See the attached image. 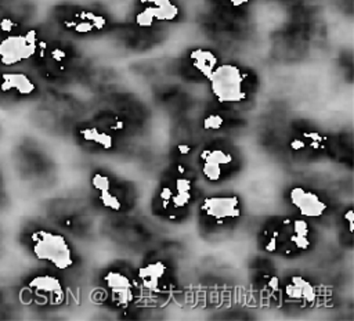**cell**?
Returning a JSON list of instances; mask_svg holds the SVG:
<instances>
[{"mask_svg": "<svg viewBox=\"0 0 354 321\" xmlns=\"http://www.w3.org/2000/svg\"><path fill=\"white\" fill-rule=\"evenodd\" d=\"M202 212L206 216L218 221L225 219H235L241 214L239 199L236 195L231 196H207L202 202Z\"/></svg>", "mask_w": 354, "mask_h": 321, "instance_id": "6", "label": "cell"}, {"mask_svg": "<svg viewBox=\"0 0 354 321\" xmlns=\"http://www.w3.org/2000/svg\"><path fill=\"white\" fill-rule=\"evenodd\" d=\"M43 40L40 29L30 24L0 32V65L22 68L32 62Z\"/></svg>", "mask_w": 354, "mask_h": 321, "instance_id": "2", "label": "cell"}, {"mask_svg": "<svg viewBox=\"0 0 354 321\" xmlns=\"http://www.w3.org/2000/svg\"><path fill=\"white\" fill-rule=\"evenodd\" d=\"M283 227L288 230V238L289 244L299 250H306L310 248V227L304 220L293 219V220H285Z\"/></svg>", "mask_w": 354, "mask_h": 321, "instance_id": "10", "label": "cell"}, {"mask_svg": "<svg viewBox=\"0 0 354 321\" xmlns=\"http://www.w3.org/2000/svg\"><path fill=\"white\" fill-rule=\"evenodd\" d=\"M19 242L32 257L57 270H68L75 263L73 250L65 235L47 227L24 226L19 231Z\"/></svg>", "mask_w": 354, "mask_h": 321, "instance_id": "1", "label": "cell"}, {"mask_svg": "<svg viewBox=\"0 0 354 321\" xmlns=\"http://www.w3.org/2000/svg\"><path fill=\"white\" fill-rule=\"evenodd\" d=\"M189 59L194 69L201 75H203L205 77L210 76V73L213 72L217 64V57L212 51L203 50V48H196L191 51Z\"/></svg>", "mask_w": 354, "mask_h": 321, "instance_id": "13", "label": "cell"}, {"mask_svg": "<svg viewBox=\"0 0 354 321\" xmlns=\"http://www.w3.org/2000/svg\"><path fill=\"white\" fill-rule=\"evenodd\" d=\"M343 219L348 221V231L353 232V227H354V210H351V209L347 210V212L344 213Z\"/></svg>", "mask_w": 354, "mask_h": 321, "instance_id": "28", "label": "cell"}, {"mask_svg": "<svg viewBox=\"0 0 354 321\" xmlns=\"http://www.w3.org/2000/svg\"><path fill=\"white\" fill-rule=\"evenodd\" d=\"M104 279L118 304L127 306L133 300V284L127 275L120 271H108Z\"/></svg>", "mask_w": 354, "mask_h": 321, "instance_id": "8", "label": "cell"}, {"mask_svg": "<svg viewBox=\"0 0 354 321\" xmlns=\"http://www.w3.org/2000/svg\"><path fill=\"white\" fill-rule=\"evenodd\" d=\"M202 173L203 176L210 180V181H217L221 177V166L216 165L213 162H207L203 160V166H202Z\"/></svg>", "mask_w": 354, "mask_h": 321, "instance_id": "21", "label": "cell"}, {"mask_svg": "<svg viewBox=\"0 0 354 321\" xmlns=\"http://www.w3.org/2000/svg\"><path fill=\"white\" fill-rule=\"evenodd\" d=\"M224 120L220 115L217 113H209L205 119H203V127L206 130H218L223 126Z\"/></svg>", "mask_w": 354, "mask_h": 321, "instance_id": "23", "label": "cell"}, {"mask_svg": "<svg viewBox=\"0 0 354 321\" xmlns=\"http://www.w3.org/2000/svg\"><path fill=\"white\" fill-rule=\"evenodd\" d=\"M285 293L289 299L297 300L301 303H307V304L314 303L315 296H317L315 288L311 285V282L300 275L290 277L289 282L286 284Z\"/></svg>", "mask_w": 354, "mask_h": 321, "instance_id": "9", "label": "cell"}, {"mask_svg": "<svg viewBox=\"0 0 354 321\" xmlns=\"http://www.w3.org/2000/svg\"><path fill=\"white\" fill-rule=\"evenodd\" d=\"M147 4L144 11L155 21H171L178 15V8L170 0H141Z\"/></svg>", "mask_w": 354, "mask_h": 321, "instance_id": "12", "label": "cell"}, {"mask_svg": "<svg viewBox=\"0 0 354 321\" xmlns=\"http://www.w3.org/2000/svg\"><path fill=\"white\" fill-rule=\"evenodd\" d=\"M171 196H173V191H171V188H170V187H163V188H162V191H160V201H162V203H163V206H165V208L170 203Z\"/></svg>", "mask_w": 354, "mask_h": 321, "instance_id": "26", "label": "cell"}, {"mask_svg": "<svg viewBox=\"0 0 354 321\" xmlns=\"http://www.w3.org/2000/svg\"><path fill=\"white\" fill-rule=\"evenodd\" d=\"M21 296L36 306L59 304L64 299V285L51 274H33L22 282Z\"/></svg>", "mask_w": 354, "mask_h": 321, "instance_id": "5", "label": "cell"}, {"mask_svg": "<svg viewBox=\"0 0 354 321\" xmlns=\"http://www.w3.org/2000/svg\"><path fill=\"white\" fill-rule=\"evenodd\" d=\"M201 158L203 160L220 165L221 167L227 166V165H230L232 162V155L225 152V151H223V149H205V151H202Z\"/></svg>", "mask_w": 354, "mask_h": 321, "instance_id": "16", "label": "cell"}, {"mask_svg": "<svg viewBox=\"0 0 354 321\" xmlns=\"http://www.w3.org/2000/svg\"><path fill=\"white\" fill-rule=\"evenodd\" d=\"M4 238H6L4 231H3V228L0 227V256H1L3 250H4Z\"/></svg>", "mask_w": 354, "mask_h": 321, "instance_id": "30", "label": "cell"}, {"mask_svg": "<svg viewBox=\"0 0 354 321\" xmlns=\"http://www.w3.org/2000/svg\"><path fill=\"white\" fill-rule=\"evenodd\" d=\"M245 77L246 75L238 66L224 64L214 68L207 79L212 93L220 102H241L246 98Z\"/></svg>", "mask_w": 354, "mask_h": 321, "instance_id": "4", "label": "cell"}, {"mask_svg": "<svg viewBox=\"0 0 354 321\" xmlns=\"http://www.w3.org/2000/svg\"><path fill=\"white\" fill-rule=\"evenodd\" d=\"M11 203V195L7 187V180L3 169L0 167V213L4 212Z\"/></svg>", "mask_w": 354, "mask_h": 321, "instance_id": "18", "label": "cell"}, {"mask_svg": "<svg viewBox=\"0 0 354 321\" xmlns=\"http://www.w3.org/2000/svg\"><path fill=\"white\" fill-rule=\"evenodd\" d=\"M306 141V145L313 149H321L325 143V137L321 136L318 131H304L301 136Z\"/></svg>", "mask_w": 354, "mask_h": 321, "instance_id": "20", "label": "cell"}, {"mask_svg": "<svg viewBox=\"0 0 354 321\" xmlns=\"http://www.w3.org/2000/svg\"><path fill=\"white\" fill-rule=\"evenodd\" d=\"M17 295L10 285L0 284V320L11 318L15 309Z\"/></svg>", "mask_w": 354, "mask_h": 321, "instance_id": "15", "label": "cell"}, {"mask_svg": "<svg viewBox=\"0 0 354 321\" xmlns=\"http://www.w3.org/2000/svg\"><path fill=\"white\" fill-rule=\"evenodd\" d=\"M79 134L82 136V138L87 143H93L100 145L104 149H111L113 147V138L111 134L101 131L95 127H83L80 129Z\"/></svg>", "mask_w": 354, "mask_h": 321, "instance_id": "14", "label": "cell"}, {"mask_svg": "<svg viewBox=\"0 0 354 321\" xmlns=\"http://www.w3.org/2000/svg\"><path fill=\"white\" fill-rule=\"evenodd\" d=\"M166 271H167L166 264L160 260H156V262H152V263H148V264L140 267L137 274H138V278H140L142 286L153 291L159 286Z\"/></svg>", "mask_w": 354, "mask_h": 321, "instance_id": "11", "label": "cell"}, {"mask_svg": "<svg viewBox=\"0 0 354 321\" xmlns=\"http://www.w3.org/2000/svg\"><path fill=\"white\" fill-rule=\"evenodd\" d=\"M290 148L292 149H295V151H300V149H304L307 145H306V141H304V138L301 137V138H299V137H296V138H293L292 141H290Z\"/></svg>", "mask_w": 354, "mask_h": 321, "instance_id": "27", "label": "cell"}, {"mask_svg": "<svg viewBox=\"0 0 354 321\" xmlns=\"http://www.w3.org/2000/svg\"><path fill=\"white\" fill-rule=\"evenodd\" d=\"M264 237H266V241H264V249L267 252H275L279 246V242H281V237H282V232L275 228V227H270L264 231Z\"/></svg>", "mask_w": 354, "mask_h": 321, "instance_id": "17", "label": "cell"}, {"mask_svg": "<svg viewBox=\"0 0 354 321\" xmlns=\"http://www.w3.org/2000/svg\"><path fill=\"white\" fill-rule=\"evenodd\" d=\"M289 199L299 213L306 217H319L328 208V205L315 192L301 187L292 188L289 192Z\"/></svg>", "mask_w": 354, "mask_h": 321, "instance_id": "7", "label": "cell"}, {"mask_svg": "<svg viewBox=\"0 0 354 321\" xmlns=\"http://www.w3.org/2000/svg\"><path fill=\"white\" fill-rule=\"evenodd\" d=\"M191 188H192V184L188 178L185 177H178L176 180V191H180V192H191Z\"/></svg>", "mask_w": 354, "mask_h": 321, "instance_id": "25", "label": "cell"}, {"mask_svg": "<svg viewBox=\"0 0 354 321\" xmlns=\"http://www.w3.org/2000/svg\"><path fill=\"white\" fill-rule=\"evenodd\" d=\"M1 1H3V0H0V3H1Z\"/></svg>", "mask_w": 354, "mask_h": 321, "instance_id": "32", "label": "cell"}, {"mask_svg": "<svg viewBox=\"0 0 354 321\" xmlns=\"http://www.w3.org/2000/svg\"><path fill=\"white\" fill-rule=\"evenodd\" d=\"M100 202H101L105 208H108V209H111V210H120V209H122V202H120V199H119L115 194H112L109 190L100 192Z\"/></svg>", "mask_w": 354, "mask_h": 321, "instance_id": "19", "label": "cell"}, {"mask_svg": "<svg viewBox=\"0 0 354 321\" xmlns=\"http://www.w3.org/2000/svg\"><path fill=\"white\" fill-rule=\"evenodd\" d=\"M39 93L36 79L24 68L0 65V108L11 109L19 107Z\"/></svg>", "mask_w": 354, "mask_h": 321, "instance_id": "3", "label": "cell"}, {"mask_svg": "<svg viewBox=\"0 0 354 321\" xmlns=\"http://www.w3.org/2000/svg\"><path fill=\"white\" fill-rule=\"evenodd\" d=\"M91 184L100 192L111 190V180H109V177L105 176V174H101V173H95L91 177Z\"/></svg>", "mask_w": 354, "mask_h": 321, "instance_id": "22", "label": "cell"}, {"mask_svg": "<svg viewBox=\"0 0 354 321\" xmlns=\"http://www.w3.org/2000/svg\"><path fill=\"white\" fill-rule=\"evenodd\" d=\"M191 199V192H180V191H176L173 192V196H171V201L170 203L173 205V208L176 209H180V208H184Z\"/></svg>", "mask_w": 354, "mask_h": 321, "instance_id": "24", "label": "cell"}, {"mask_svg": "<svg viewBox=\"0 0 354 321\" xmlns=\"http://www.w3.org/2000/svg\"><path fill=\"white\" fill-rule=\"evenodd\" d=\"M189 151H191V148L187 144H178L177 145V152L181 154V155H187Z\"/></svg>", "mask_w": 354, "mask_h": 321, "instance_id": "29", "label": "cell"}, {"mask_svg": "<svg viewBox=\"0 0 354 321\" xmlns=\"http://www.w3.org/2000/svg\"><path fill=\"white\" fill-rule=\"evenodd\" d=\"M1 131H3V130H1V125H0V137H1Z\"/></svg>", "mask_w": 354, "mask_h": 321, "instance_id": "31", "label": "cell"}]
</instances>
